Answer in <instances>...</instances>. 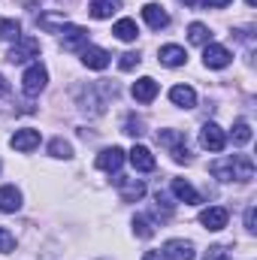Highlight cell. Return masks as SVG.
<instances>
[{
	"instance_id": "6da1fadb",
	"label": "cell",
	"mask_w": 257,
	"mask_h": 260,
	"mask_svg": "<svg viewBox=\"0 0 257 260\" xmlns=\"http://www.w3.org/2000/svg\"><path fill=\"white\" fill-rule=\"evenodd\" d=\"M209 173L218 182H251L254 179V160L248 154H230L209 164Z\"/></svg>"
},
{
	"instance_id": "7a4b0ae2",
	"label": "cell",
	"mask_w": 257,
	"mask_h": 260,
	"mask_svg": "<svg viewBox=\"0 0 257 260\" xmlns=\"http://www.w3.org/2000/svg\"><path fill=\"white\" fill-rule=\"evenodd\" d=\"M157 142H160L164 148H170V154H173L176 164H188V160H191L188 139H185L182 130H157Z\"/></svg>"
},
{
	"instance_id": "3957f363",
	"label": "cell",
	"mask_w": 257,
	"mask_h": 260,
	"mask_svg": "<svg viewBox=\"0 0 257 260\" xmlns=\"http://www.w3.org/2000/svg\"><path fill=\"white\" fill-rule=\"evenodd\" d=\"M46 82H49V70L40 64H30L24 70V76H21V88H24V94L27 97H40L43 91H46Z\"/></svg>"
},
{
	"instance_id": "277c9868",
	"label": "cell",
	"mask_w": 257,
	"mask_h": 260,
	"mask_svg": "<svg viewBox=\"0 0 257 260\" xmlns=\"http://www.w3.org/2000/svg\"><path fill=\"white\" fill-rule=\"evenodd\" d=\"M37 55H40V40H37V37H18L6 58H9L12 64H24V61L37 58Z\"/></svg>"
},
{
	"instance_id": "5b68a950",
	"label": "cell",
	"mask_w": 257,
	"mask_h": 260,
	"mask_svg": "<svg viewBox=\"0 0 257 260\" xmlns=\"http://www.w3.org/2000/svg\"><path fill=\"white\" fill-rule=\"evenodd\" d=\"M200 145H203L206 151H224V145H227V133L218 127L215 121H206V124L200 127Z\"/></svg>"
},
{
	"instance_id": "8992f818",
	"label": "cell",
	"mask_w": 257,
	"mask_h": 260,
	"mask_svg": "<svg viewBox=\"0 0 257 260\" xmlns=\"http://www.w3.org/2000/svg\"><path fill=\"white\" fill-rule=\"evenodd\" d=\"M227 221H230V212L224 209V206H209V209H203L200 212V224L206 227V230H224L227 227Z\"/></svg>"
},
{
	"instance_id": "52a82bcc",
	"label": "cell",
	"mask_w": 257,
	"mask_h": 260,
	"mask_svg": "<svg viewBox=\"0 0 257 260\" xmlns=\"http://www.w3.org/2000/svg\"><path fill=\"white\" fill-rule=\"evenodd\" d=\"M230 52L224 49V46H218V43H206L203 46V64L209 67V70H224V67L230 64Z\"/></svg>"
},
{
	"instance_id": "ba28073f",
	"label": "cell",
	"mask_w": 257,
	"mask_h": 260,
	"mask_svg": "<svg viewBox=\"0 0 257 260\" xmlns=\"http://www.w3.org/2000/svg\"><path fill=\"white\" fill-rule=\"evenodd\" d=\"M121 164H124V148H118V145L103 148L97 154V170H103V173H118Z\"/></svg>"
},
{
	"instance_id": "9c48e42d",
	"label": "cell",
	"mask_w": 257,
	"mask_h": 260,
	"mask_svg": "<svg viewBox=\"0 0 257 260\" xmlns=\"http://www.w3.org/2000/svg\"><path fill=\"white\" fill-rule=\"evenodd\" d=\"M167 260H194V242L188 239H170V242H164V251H160Z\"/></svg>"
},
{
	"instance_id": "30bf717a",
	"label": "cell",
	"mask_w": 257,
	"mask_h": 260,
	"mask_svg": "<svg viewBox=\"0 0 257 260\" xmlns=\"http://www.w3.org/2000/svg\"><path fill=\"white\" fill-rule=\"evenodd\" d=\"M9 145L15 148V151H34L37 145H40V130H34V127H21V130H15L12 133V139H9Z\"/></svg>"
},
{
	"instance_id": "8fae6325",
	"label": "cell",
	"mask_w": 257,
	"mask_h": 260,
	"mask_svg": "<svg viewBox=\"0 0 257 260\" xmlns=\"http://www.w3.org/2000/svg\"><path fill=\"white\" fill-rule=\"evenodd\" d=\"M142 18H145V24H148L151 30H164V27L170 24V12H167L160 3H145V6H142Z\"/></svg>"
},
{
	"instance_id": "7c38bea8",
	"label": "cell",
	"mask_w": 257,
	"mask_h": 260,
	"mask_svg": "<svg viewBox=\"0 0 257 260\" xmlns=\"http://www.w3.org/2000/svg\"><path fill=\"white\" fill-rule=\"evenodd\" d=\"M109 61H112V55L106 49H100V46H85L82 49V64L88 70H106Z\"/></svg>"
},
{
	"instance_id": "4fadbf2b",
	"label": "cell",
	"mask_w": 257,
	"mask_h": 260,
	"mask_svg": "<svg viewBox=\"0 0 257 260\" xmlns=\"http://www.w3.org/2000/svg\"><path fill=\"white\" fill-rule=\"evenodd\" d=\"M133 100H139V103H151L154 97H157V82L151 79V76H142V79H136L133 82Z\"/></svg>"
},
{
	"instance_id": "5bb4252c",
	"label": "cell",
	"mask_w": 257,
	"mask_h": 260,
	"mask_svg": "<svg viewBox=\"0 0 257 260\" xmlns=\"http://www.w3.org/2000/svg\"><path fill=\"white\" fill-rule=\"evenodd\" d=\"M85 40H88V30L85 27H79V24H64L61 27V43H64V49H85Z\"/></svg>"
},
{
	"instance_id": "9a60e30c",
	"label": "cell",
	"mask_w": 257,
	"mask_h": 260,
	"mask_svg": "<svg viewBox=\"0 0 257 260\" xmlns=\"http://www.w3.org/2000/svg\"><path fill=\"white\" fill-rule=\"evenodd\" d=\"M118 197H121L124 203H136V200L145 197V185H142L139 179H121V176H118Z\"/></svg>"
},
{
	"instance_id": "2e32d148",
	"label": "cell",
	"mask_w": 257,
	"mask_h": 260,
	"mask_svg": "<svg viewBox=\"0 0 257 260\" xmlns=\"http://www.w3.org/2000/svg\"><path fill=\"white\" fill-rule=\"evenodd\" d=\"M157 61L164 67H182L188 61V52L182 49V46H176V43H170V46H160V52H157Z\"/></svg>"
},
{
	"instance_id": "e0dca14e",
	"label": "cell",
	"mask_w": 257,
	"mask_h": 260,
	"mask_svg": "<svg viewBox=\"0 0 257 260\" xmlns=\"http://www.w3.org/2000/svg\"><path fill=\"white\" fill-rule=\"evenodd\" d=\"M130 164H133V170H139V173H151V170H154V157H151V151H148L145 145H133V148H130Z\"/></svg>"
},
{
	"instance_id": "ac0fdd59",
	"label": "cell",
	"mask_w": 257,
	"mask_h": 260,
	"mask_svg": "<svg viewBox=\"0 0 257 260\" xmlns=\"http://www.w3.org/2000/svg\"><path fill=\"white\" fill-rule=\"evenodd\" d=\"M170 100H173L176 106H182V109H194V106H197V91H194L191 85H176V88L170 91Z\"/></svg>"
},
{
	"instance_id": "d6986e66",
	"label": "cell",
	"mask_w": 257,
	"mask_h": 260,
	"mask_svg": "<svg viewBox=\"0 0 257 260\" xmlns=\"http://www.w3.org/2000/svg\"><path fill=\"white\" fill-rule=\"evenodd\" d=\"M21 209V191L15 185L0 188V212H18Z\"/></svg>"
},
{
	"instance_id": "ffe728a7",
	"label": "cell",
	"mask_w": 257,
	"mask_h": 260,
	"mask_svg": "<svg viewBox=\"0 0 257 260\" xmlns=\"http://www.w3.org/2000/svg\"><path fill=\"white\" fill-rule=\"evenodd\" d=\"M173 194L179 197L182 203H188V206H197L200 203V194L194 191V185L185 182V179H173Z\"/></svg>"
},
{
	"instance_id": "44dd1931",
	"label": "cell",
	"mask_w": 257,
	"mask_h": 260,
	"mask_svg": "<svg viewBox=\"0 0 257 260\" xmlns=\"http://www.w3.org/2000/svg\"><path fill=\"white\" fill-rule=\"evenodd\" d=\"M118 9H121V0H91V6H88V12L94 18H109Z\"/></svg>"
},
{
	"instance_id": "7402d4cb",
	"label": "cell",
	"mask_w": 257,
	"mask_h": 260,
	"mask_svg": "<svg viewBox=\"0 0 257 260\" xmlns=\"http://www.w3.org/2000/svg\"><path fill=\"white\" fill-rule=\"evenodd\" d=\"M112 34H115L121 43H133V40L139 37V27H136V21H133V18H121V21H115Z\"/></svg>"
},
{
	"instance_id": "603a6c76",
	"label": "cell",
	"mask_w": 257,
	"mask_h": 260,
	"mask_svg": "<svg viewBox=\"0 0 257 260\" xmlns=\"http://www.w3.org/2000/svg\"><path fill=\"white\" fill-rule=\"evenodd\" d=\"M188 40H191L194 46H206V43H212V30L203 21H191L188 24Z\"/></svg>"
},
{
	"instance_id": "cb8c5ba5",
	"label": "cell",
	"mask_w": 257,
	"mask_h": 260,
	"mask_svg": "<svg viewBox=\"0 0 257 260\" xmlns=\"http://www.w3.org/2000/svg\"><path fill=\"white\" fill-rule=\"evenodd\" d=\"M21 37V24L15 18H0V40L3 43H15Z\"/></svg>"
},
{
	"instance_id": "d4e9b609",
	"label": "cell",
	"mask_w": 257,
	"mask_h": 260,
	"mask_svg": "<svg viewBox=\"0 0 257 260\" xmlns=\"http://www.w3.org/2000/svg\"><path fill=\"white\" fill-rule=\"evenodd\" d=\"M230 136H233V145H248V142H251V124L239 118V121L233 124V130H230Z\"/></svg>"
},
{
	"instance_id": "484cf974",
	"label": "cell",
	"mask_w": 257,
	"mask_h": 260,
	"mask_svg": "<svg viewBox=\"0 0 257 260\" xmlns=\"http://www.w3.org/2000/svg\"><path fill=\"white\" fill-rule=\"evenodd\" d=\"M49 154H52V157H58V160H70V157H73V145H70L67 139L58 136V139H52V142H49Z\"/></svg>"
},
{
	"instance_id": "4316f807",
	"label": "cell",
	"mask_w": 257,
	"mask_h": 260,
	"mask_svg": "<svg viewBox=\"0 0 257 260\" xmlns=\"http://www.w3.org/2000/svg\"><path fill=\"white\" fill-rule=\"evenodd\" d=\"M37 24H40V27H46V30H55V27H64L67 18L61 15V12H43V15L37 18Z\"/></svg>"
},
{
	"instance_id": "83f0119b",
	"label": "cell",
	"mask_w": 257,
	"mask_h": 260,
	"mask_svg": "<svg viewBox=\"0 0 257 260\" xmlns=\"http://www.w3.org/2000/svg\"><path fill=\"white\" fill-rule=\"evenodd\" d=\"M133 233H136L139 239H151V236H154V227H151V221H148L145 215H136V218H133Z\"/></svg>"
},
{
	"instance_id": "f1b7e54d",
	"label": "cell",
	"mask_w": 257,
	"mask_h": 260,
	"mask_svg": "<svg viewBox=\"0 0 257 260\" xmlns=\"http://www.w3.org/2000/svg\"><path fill=\"white\" fill-rule=\"evenodd\" d=\"M203 260H233V248H227V245H212Z\"/></svg>"
},
{
	"instance_id": "f546056e",
	"label": "cell",
	"mask_w": 257,
	"mask_h": 260,
	"mask_svg": "<svg viewBox=\"0 0 257 260\" xmlns=\"http://www.w3.org/2000/svg\"><path fill=\"white\" fill-rule=\"evenodd\" d=\"M12 248H15V236L6 227H0V254H9Z\"/></svg>"
},
{
	"instance_id": "4dcf8cb0",
	"label": "cell",
	"mask_w": 257,
	"mask_h": 260,
	"mask_svg": "<svg viewBox=\"0 0 257 260\" xmlns=\"http://www.w3.org/2000/svg\"><path fill=\"white\" fill-rule=\"evenodd\" d=\"M142 127H145V124H142L139 118H133V115L124 118V133H127V136H142V133H145Z\"/></svg>"
},
{
	"instance_id": "1f68e13d",
	"label": "cell",
	"mask_w": 257,
	"mask_h": 260,
	"mask_svg": "<svg viewBox=\"0 0 257 260\" xmlns=\"http://www.w3.org/2000/svg\"><path fill=\"white\" fill-rule=\"evenodd\" d=\"M139 61H142V58H139V52H124V55H121V61H118V67L127 73V70H133V67H139Z\"/></svg>"
},
{
	"instance_id": "d6a6232c",
	"label": "cell",
	"mask_w": 257,
	"mask_h": 260,
	"mask_svg": "<svg viewBox=\"0 0 257 260\" xmlns=\"http://www.w3.org/2000/svg\"><path fill=\"white\" fill-rule=\"evenodd\" d=\"M245 230H248V233H254V230H257V209H254V206H248V209H245Z\"/></svg>"
},
{
	"instance_id": "836d02e7",
	"label": "cell",
	"mask_w": 257,
	"mask_h": 260,
	"mask_svg": "<svg viewBox=\"0 0 257 260\" xmlns=\"http://www.w3.org/2000/svg\"><path fill=\"white\" fill-rule=\"evenodd\" d=\"M203 6H215V9H224V6H230L233 0H200Z\"/></svg>"
},
{
	"instance_id": "e575fe53",
	"label": "cell",
	"mask_w": 257,
	"mask_h": 260,
	"mask_svg": "<svg viewBox=\"0 0 257 260\" xmlns=\"http://www.w3.org/2000/svg\"><path fill=\"white\" fill-rule=\"evenodd\" d=\"M9 94V82H6V76L0 73V97H6Z\"/></svg>"
},
{
	"instance_id": "d590c367",
	"label": "cell",
	"mask_w": 257,
	"mask_h": 260,
	"mask_svg": "<svg viewBox=\"0 0 257 260\" xmlns=\"http://www.w3.org/2000/svg\"><path fill=\"white\" fill-rule=\"evenodd\" d=\"M21 6H27V9H34V6H40V0H18Z\"/></svg>"
},
{
	"instance_id": "8d00e7d4",
	"label": "cell",
	"mask_w": 257,
	"mask_h": 260,
	"mask_svg": "<svg viewBox=\"0 0 257 260\" xmlns=\"http://www.w3.org/2000/svg\"><path fill=\"white\" fill-rule=\"evenodd\" d=\"M142 260H157V251H145V257Z\"/></svg>"
},
{
	"instance_id": "74e56055",
	"label": "cell",
	"mask_w": 257,
	"mask_h": 260,
	"mask_svg": "<svg viewBox=\"0 0 257 260\" xmlns=\"http://www.w3.org/2000/svg\"><path fill=\"white\" fill-rule=\"evenodd\" d=\"M185 3H188V6H197V3H200V0H185Z\"/></svg>"
}]
</instances>
